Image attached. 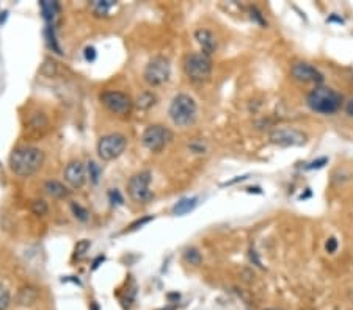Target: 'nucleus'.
<instances>
[{
	"label": "nucleus",
	"instance_id": "nucleus-36",
	"mask_svg": "<svg viewBox=\"0 0 353 310\" xmlns=\"http://www.w3.org/2000/svg\"><path fill=\"white\" fill-rule=\"evenodd\" d=\"M104 260H105V257H104V255H99V257L96 258V260L93 262V269H96V268L99 266V263H100V262H104Z\"/></svg>",
	"mask_w": 353,
	"mask_h": 310
},
{
	"label": "nucleus",
	"instance_id": "nucleus-29",
	"mask_svg": "<svg viewBox=\"0 0 353 310\" xmlns=\"http://www.w3.org/2000/svg\"><path fill=\"white\" fill-rule=\"evenodd\" d=\"M109 199H110L112 205H121V204L124 202V199H123L121 193L118 191L116 188H112L110 191H109Z\"/></svg>",
	"mask_w": 353,
	"mask_h": 310
},
{
	"label": "nucleus",
	"instance_id": "nucleus-21",
	"mask_svg": "<svg viewBox=\"0 0 353 310\" xmlns=\"http://www.w3.org/2000/svg\"><path fill=\"white\" fill-rule=\"evenodd\" d=\"M184 258L190 263V265H201V262H203V255H201V252L196 249V248H189L186 249V252H184Z\"/></svg>",
	"mask_w": 353,
	"mask_h": 310
},
{
	"label": "nucleus",
	"instance_id": "nucleus-8",
	"mask_svg": "<svg viewBox=\"0 0 353 310\" xmlns=\"http://www.w3.org/2000/svg\"><path fill=\"white\" fill-rule=\"evenodd\" d=\"M171 140H173V132L160 124L149 126L142 136L143 146L153 152H160L163 147H166L171 143Z\"/></svg>",
	"mask_w": 353,
	"mask_h": 310
},
{
	"label": "nucleus",
	"instance_id": "nucleus-4",
	"mask_svg": "<svg viewBox=\"0 0 353 310\" xmlns=\"http://www.w3.org/2000/svg\"><path fill=\"white\" fill-rule=\"evenodd\" d=\"M184 71L189 80L193 83H204L210 79L212 74V61L210 57H207L203 52H195L189 54L184 60Z\"/></svg>",
	"mask_w": 353,
	"mask_h": 310
},
{
	"label": "nucleus",
	"instance_id": "nucleus-25",
	"mask_svg": "<svg viewBox=\"0 0 353 310\" xmlns=\"http://www.w3.org/2000/svg\"><path fill=\"white\" fill-rule=\"evenodd\" d=\"M87 172H88V177H90L91 183H97V182H99L100 169H99V166H97L93 160H90V162L87 163Z\"/></svg>",
	"mask_w": 353,
	"mask_h": 310
},
{
	"label": "nucleus",
	"instance_id": "nucleus-5",
	"mask_svg": "<svg viewBox=\"0 0 353 310\" xmlns=\"http://www.w3.org/2000/svg\"><path fill=\"white\" fill-rule=\"evenodd\" d=\"M151 180H153V176H151L149 171H140L129 179L127 193L133 202L146 204L153 199V191H151V188H149Z\"/></svg>",
	"mask_w": 353,
	"mask_h": 310
},
{
	"label": "nucleus",
	"instance_id": "nucleus-20",
	"mask_svg": "<svg viewBox=\"0 0 353 310\" xmlns=\"http://www.w3.org/2000/svg\"><path fill=\"white\" fill-rule=\"evenodd\" d=\"M40 72L43 75H46V77H55L57 72H58V66H57V63L52 58H46L44 64L40 69Z\"/></svg>",
	"mask_w": 353,
	"mask_h": 310
},
{
	"label": "nucleus",
	"instance_id": "nucleus-24",
	"mask_svg": "<svg viewBox=\"0 0 353 310\" xmlns=\"http://www.w3.org/2000/svg\"><path fill=\"white\" fill-rule=\"evenodd\" d=\"M71 210H73L74 216H76L79 221H82V222L88 221L90 215H88V210L85 209V207H82V205L77 204V202H71Z\"/></svg>",
	"mask_w": 353,
	"mask_h": 310
},
{
	"label": "nucleus",
	"instance_id": "nucleus-2",
	"mask_svg": "<svg viewBox=\"0 0 353 310\" xmlns=\"http://www.w3.org/2000/svg\"><path fill=\"white\" fill-rule=\"evenodd\" d=\"M308 107L321 114H333L342 107V96L328 86H315L306 97Z\"/></svg>",
	"mask_w": 353,
	"mask_h": 310
},
{
	"label": "nucleus",
	"instance_id": "nucleus-31",
	"mask_svg": "<svg viewBox=\"0 0 353 310\" xmlns=\"http://www.w3.org/2000/svg\"><path fill=\"white\" fill-rule=\"evenodd\" d=\"M325 249H327V252L334 254V252H336V249H338V240H336L334 237L328 238V240H327V243H325Z\"/></svg>",
	"mask_w": 353,
	"mask_h": 310
},
{
	"label": "nucleus",
	"instance_id": "nucleus-30",
	"mask_svg": "<svg viewBox=\"0 0 353 310\" xmlns=\"http://www.w3.org/2000/svg\"><path fill=\"white\" fill-rule=\"evenodd\" d=\"M250 13H251V19H255V21H256L258 24H261L262 27H265V25H267V21L264 19L262 13H261L258 8H255V7H253V8L250 10Z\"/></svg>",
	"mask_w": 353,
	"mask_h": 310
},
{
	"label": "nucleus",
	"instance_id": "nucleus-26",
	"mask_svg": "<svg viewBox=\"0 0 353 310\" xmlns=\"http://www.w3.org/2000/svg\"><path fill=\"white\" fill-rule=\"evenodd\" d=\"M91 246V241L90 240H80L79 243L76 245V249H74V257L76 258H82L83 255H85L88 252Z\"/></svg>",
	"mask_w": 353,
	"mask_h": 310
},
{
	"label": "nucleus",
	"instance_id": "nucleus-35",
	"mask_svg": "<svg viewBox=\"0 0 353 310\" xmlns=\"http://www.w3.org/2000/svg\"><path fill=\"white\" fill-rule=\"evenodd\" d=\"M345 111H347V114H348V116H351V118H353V99H350V100L347 102Z\"/></svg>",
	"mask_w": 353,
	"mask_h": 310
},
{
	"label": "nucleus",
	"instance_id": "nucleus-32",
	"mask_svg": "<svg viewBox=\"0 0 353 310\" xmlns=\"http://www.w3.org/2000/svg\"><path fill=\"white\" fill-rule=\"evenodd\" d=\"M327 162H328V159H327V157H322V159H319V160H315V162H311L306 168H308V169H321V168H324V166L327 165Z\"/></svg>",
	"mask_w": 353,
	"mask_h": 310
},
{
	"label": "nucleus",
	"instance_id": "nucleus-19",
	"mask_svg": "<svg viewBox=\"0 0 353 310\" xmlns=\"http://www.w3.org/2000/svg\"><path fill=\"white\" fill-rule=\"evenodd\" d=\"M156 100H157V97L153 94V93H149V91H146V93H142L138 97H137V107L140 108V110H149L151 107L153 105H156Z\"/></svg>",
	"mask_w": 353,
	"mask_h": 310
},
{
	"label": "nucleus",
	"instance_id": "nucleus-3",
	"mask_svg": "<svg viewBox=\"0 0 353 310\" xmlns=\"http://www.w3.org/2000/svg\"><path fill=\"white\" fill-rule=\"evenodd\" d=\"M168 114H170L174 126L189 127L196 121L198 105L192 96L181 93V94L173 97V100L170 103V108H168Z\"/></svg>",
	"mask_w": 353,
	"mask_h": 310
},
{
	"label": "nucleus",
	"instance_id": "nucleus-28",
	"mask_svg": "<svg viewBox=\"0 0 353 310\" xmlns=\"http://www.w3.org/2000/svg\"><path fill=\"white\" fill-rule=\"evenodd\" d=\"M31 126L35 127V129H41V127H46L47 126V119L43 113H35L31 116Z\"/></svg>",
	"mask_w": 353,
	"mask_h": 310
},
{
	"label": "nucleus",
	"instance_id": "nucleus-1",
	"mask_svg": "<svg viewBox=\"0 0 353 310\" xmlns=\"http://www.w3.org/2000/svg\"><path fill=\"white\" fill-rule=\"evenodd\" d=\"M44 152L38 147L21 146L10 155V169L19 177H30L44 163Z\"/></svg>",
	"mask_w": 353,
	"mask_h": 310
},
{
	"label": "nucleus",
	"instance_id": "nucleus-9",
	"mask_svg": "<svg viewBox=\"0 0 353 310\" xmlns=\"http://www.w3.org/2000/svg\"><path fill=\"white\" fill-rule=\"evenodd\" d=\"M100 102L102 105L112 111L113 114H120V116H126L130 113L133 102L132 99L121 91H105L100 94Z\"/></svg>",
	"mask_w": 353,
	"mask_h": 310
},
{
	"label": "nucleus",
	"instance_id": "nucleus-11",
	"mask_svg": "<svg viewBox=\"0 0 353 310\" xmlns=\"http://www.w3.org/2000/svg\"><path fill=\"white\" fill-rule=\"evenodd\" d=\"M291 75L295 80L303 82V83H322L324 82L322 72L319 71L317 67H314L312 64L305 63V61L294 63L291 67Z\"/></svg>",
	"mask_w": 353,
	"mask_h": 310
},
{
	"label": "nucleus",
	"instance_id": "nucleus-18",
	"mask_svg": "<svg viewBox=\"0 0 353 310\" xmlns=\"http://www.w3.org/2000/svg\"><path fill=\"white\" fill-rule=\"evenodd\" d=\"M90 7L94 16H107L109 11L115 7V2L113 0H93Z\"/></svg>",
	"mask_w": 353,
	"mask_h": 310
},
{
	"label": "nucleus",
	"instance_id": "nucleus-37",
	"mask_svg": "<svg viewBox=\"0 0 353 310\" xmlns=\"http://www.w3.org/2000/svg\"><path fill=\"white\" fill-rule=\"evenodd\" d=\"M267 310H281V308H267Z\"/></svg>",
	"mask_w": 353,
	"mask_h": 310
},
{
	"label": "nucleus",
	"instance_id": "nucleus-33",
	"mask_svg": "<svg viewBox=\"0 0 353 310\" xmlns=\"http://www.w3.org/2000/svg\"><path fill=\"white\" fill-rule=\"evenodd\" d=\"M149 221H153V216H146V218H143V219H138V221H135V222H132L127 230H135V229L142 227L143 224H146V222H149Z\"/></svg>",
	"mask_w": 353,
	"mask_h": 310
},
{
	"label": "nucleus",
	"instance_id": "nucleus-23",
	"mask_svg": "<svg viewBox=\"0 0 353 310\" xmlns=\"http://www.w3.org/2000/svg\"><path fill=\"white\" fill-rule=\"evenodd\" d=\"M30 209H31V212L35 213V215L44 216V215H47V212H49V205H47V202L43 201V199H33V201L30 202Z\"/></svg>",
	"mask_w": 353,
	"mask_h": 310
},
{
	"label": "nucleus",
	"instance_id": "nucleus-34",
	"mask_svg": "<svg viewBox=\"0 0 353 310\" xmlns=\"http://www.w3.org/2000/svg\"><path fill=\"white\" fill-rule=\"evenodd\" d=\"M85 60H87V61H94V60H96V49H94V47L88 46V47L85 49Z\"/></svg>",
	"mask_w": 353,
	"mask_h": 310
},
{
	"label": "nucleus",
	"instance_id": "nucleus-17",
	"mask_svg": "<svg viewBox=\"0 0 353 310\" xmlns=\"http://www.w3.org/2000/svg\"><path fill=\"white\" fill-rule=\"evenodd\" d=\"M196 205H198V198H184L173 207V213L178 216L187 215L195 209Z\"/></svg>",
	"mask_w": 353,
	"mask_h": 310
},
{
	"label": "nucleus",
	"instance_id": "nucleus-27",
	"mask_svg": "<svg viewBox=\"0 0 353 310\" xmlns=\"http://www.w3.org/2000/svg\"><path fill=\"white\" fill-rule=\"evenodd\" d=\"M11 304V295L10 291L0 285V310H7Z\"/></svg>",
	"mask_w": 353,
	"mask_h": 310
},
{
	"label": "nucleus",
	"instance_id": "nucleus-22",
	"mask_svg": "<svg viewBox=\"0 0 353 310\" xmlns=\"http://www.w3.org/2000/svg\"><path fill=\"white\" fill-rule=\"evenodd\" d=\"M46 38H47V44H49V47L52 49L54 52H57L58 55H61L63 52H61V49H60V46H58V43H57V38H55V30H54V27H52V25H47V28H46Z\"/></svg>",
	"mask_w": 353,
	"mask_h": 310
},
{
	"label": "nucleus",
	"instance_id": "nucleus-15",
	"mask_svg": "<svg viewBox=\"0 0 353 310\" xmlns=\"http://www.w3.org/2000/svg\"><path fill=\"white\" fill-rule=\"evenodd\" d=\"M43 189L47 196H50L52 199H63V198H68L69 191L61 182L58 180H47L43 185Z\"/></svg>",
	"mask_w": 353,
	"mask_h": 310
},
{
	"label": "nucleus",
	"instance_id": "nucleus-14",
	"mask_svg": "<svg viewBox=\"0 0 353 310\" xmlns=\"http://www.w3.org/2000/svg\"><path fill=\"white\" fill-rule=\"evenodd\" d=\"M40 8H41V13H43V17L46 19L47 25H55V21L57 17L61 11L60 8V4L58 2H52V0H41L40 2Z\"/></svg>",
	"mask_w": 353,
	"mask_h": 310
},
{
	"label": "nucleus",
	"instance_id": "nucleus-10",
	"mask_svg": "<svg viewBox=\"0 0 353 310\" xmlns=\"http://www.w3.org/2000/svg\"><path fill=\"white\" fill-rule=\"evenodd\" d=\"M270 141L273 144L283 146V147H289V146H301L306 143V135L303 132H300L292 127H279L273 129L268 135Z\"/></svg>",
	"mask_w": 353,
	"mask_h": 310
},
{
	"label": "nucleus",
	"instance_id": "nucleus-6",
	"mask_svg": "<svg viewBox=\"0 0 353 310\" xmlns=\"http://www.w3.org/2000/svg\"><path fill=\"white\" fill-rule=\"evenodd\" d=\"M127 147V138L123 133H109L97 143V155L104 162L118 159Z\"/></svg>",
	"mask_w": 353,
	"mask_h": 310
},
{
	"label": "nucleus",
	"instance_id": "nucleus-12",
	"mask_svg": "<svg viewBox=\"0 0 353 310\" xmlns=\"http://www.w3.org/2000/svg\"><path fill=\"white\" fill-rule=\"evenodd\" d=\"M64 180L73 188H82L87 180V168L80 160H73L64 168Z\"/></svg>",
	"mask_w": 353,
	"mask_h": 310
},
{
	"label": "nucleus",
	"instance_id": "nucleus-13",
	"mask_svg": "<svg viewBox=\"0 0 353 310\" xmlns=\"http://www.w3.org/2000/svg\"><path fill=\"white\" fill-rule=\"evenodd\" d=\"M195 40L199 44L201 50H203V54H206L207 57L217 50V40L214 33L207 28H198L195 31Z\"/></svg>",
	"mask_w": 353,
	"mask_h": 310
},
{
	"label": "nucleus",
	"instance_id": "nucleus-7",
	"mask_svg": "<svg viewBox=\"0 0 353 310\" xmlns=\"http://www.w3.org/2000/svg\"><path fill=\"white\" fill-rule=\"evenodd\" d=\"M171 74V66L170 61L165 57H154L153 60H149V63L145 67V82L149 86H160L165 82H168Z\"/></svg>",
	"mask_w": 353,
	"mask_h": 310
},
{
	"label": "nucleus",
	"instance_id": "nucleus-16",
	"mask_svg": "<svg viewBox=\"0 0 353 310\" xmlns=\"http://www.w3.org/2000/svg\"><path fill=\"white\" fill-rule=\"evenodd\" d=\"M40 296V293L35 287H24L19 290V295H18V302L21 305H33L37 302Z\"/></svg>",
	"mask_w": 353,
	"mask_h": 310
}]
</instances>
